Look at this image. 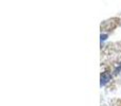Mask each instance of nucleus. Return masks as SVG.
Masks as SVG:
<instances>
[{
	"label": "nucleus",
	"mask_w": 121,
	"mask_h": 106,
	"mask_svg": "<svg viewBox=\"0 0 121 106\" xmlns=\"http://www.w3.org/2000/svg\"><path fill=\"white\" fill-rule=\"evenodd\" d=\"M106 37H107L106 34H101V42H102V40H105Z\"/></svg>",
	"instance_id": "nucleus-2"
},
{
	"label": "nucleus",
	"mask_w": 121,
	"mask_h": 106,
	"mask_svg": "<svg viewBox=\"0 0 121 106\" xmlns=\"http://www.w3.org/2000/svg\"><path fill=\"white\" fill-rule=\"evenodd\" d=\"M111 75L108 74V73H103V74H101V83H100V86L102 87V86L106 85L107 83H108V81L111 80Z\"/></svg>",
	"instance_id": "nucleus-1"
}]
</instances>
